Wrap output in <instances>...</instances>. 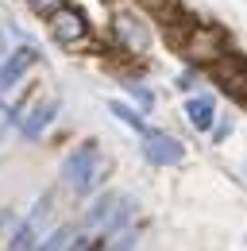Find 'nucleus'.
Returning a JSON list of instances; mask_svg holds the SVG:
<instances>
[{"instance_id":"f257e3e1","label":"nucleus","mask_w":247,"mask_h":251,"mask_svg":"<svg viewBox=\"0 0 247 251\" xmlns=\"http://www.w3.org/2000/svg\"><path fill=\"white\" fill-rule=\"evenodd\" d=\"M108 174V158L100 155V143L89 139V143H81L74 155L66 158V166H62V186L70 189L74 197H85L93 189L100 186V178Z\"/></svg>"},{"instance_id":"f03ea898","label":"nucleus","mask_w":247,"mask_h":251,"mask_svg":"<svg viewBox=\"0 0 247 251\" xmlns=\"http://www.w3.org/2000/svg\"><path fill=\"white\" fill-rule=\"evenodd\" d=\"M47 27H50V39H54L58 47H66V50H81V47H89V43H93L89 16H85L81 8H74L70 0L47 16Z\"/></svg>"},{"instance_id":"7ed1b4c3","label":"nucleus","mask_w":247,"mask_h":251,"mask_svg":"<svg viewBox=\"0 0 247 251\" xmlns=\"http://www.w3.org/2000/svg\"><path fill=\"white\" fill-rule=\"evenodd\" d=\"M228 50V35H224V27H216V24H201L197 20V27L185 35V43L178 47V54H182L189 66H205L213 62V58H220Z\"/></svg>"},{"instance_id":"20e7f679","label":"nucleus","mask_w":247,"mask_h":251,"mask_svg":"<svg viewBox=\"0 0 247 251\" xmlns=\"http://www.w3.org/2000/svg\"><path fill=\"white\" fill-rule=\"evenodd\" d=\"M112 47L127 50L131 58L147 54V47H151V27H147V20L135 16V12H127V8H116V12H112Z\"/></svg>"},{"instance_id":"39448f33","label":"nucleus","mask_w":247,"mask_h":251,"mask_svg":"<svg viewBox=\"0 0 247 251\" xmlns=\"http://www.w3.org/2000/svg\"><path fill=\"white\" fill-rule=\"evenodd\" d=\"M205 70H209V77L220 85V93H228L232 100H240V97L247 93V58H244V54L224 50V54L213 58Z\"/></svg>"},{"instance_id":"423d86ee","label":"nucleus","mask_w":247,"mask_h":251,"mask_svg":"<svg viewBox=\"0 0 247 251\" xmlns=\"http://www.w3.org/2000/svg\"><path fill=\"white\" fill-rule=\"evenodd\" d=\"M143 135V158L151 162V166H178L185 158V147L182 139H174L170 131H139Z\"/></svg>"},{"instance_id":"0eeeda50","label":"nucleus","mask_w":247,"mask_h":251,"mask_svg":"<svg viewBox=\"0 0 247 251\" xmlns=\"http://www.w3.org/2000/svg\"><path fill=\"white\" fill-rule=\"evenodd\" d=\"M35 62H39V50H35V47H16V50L0 62V97L8 93V89H16Z\"/></svg>"},{"instance_id":"6e6552de","label":"nucleus","mask_w":247,"mask_h":251,"mask_svg":"<svg viewBox=\"0 0 247 251\" xmlns=\"http://www.w3.org/2000/svg\"><path fill=\"white\" fill-rule=\"evenodd\" d=\"M50 201H54V193H43V197L35 201V209H31V217L24 220V224H20L16 232H12V240H8V248H35V244L43 240V228H39V224H43V217L50 213Z\"/></svg>"},{"instance_id":"1a4fd4ad","label":"nucleus","mask_w":247,"mask_h":251,"mask_svg":"<svg viewBox=\"0 0 247 251\" xmlns=\"http://www.w3.org/2000/svg\"><path fill=\"white\" fill-rule=\"evenodd\" d=\"M54 116H58V97L35 100L27 116H20V120H16V124H20V135H24V139H39V135H43L47 127L54 124Z\"/></svg>"},{"instance_id":"9d476101","label":"nucleus","mask_w":247,"mask_h":251,"mask_svg":"<svg viewBox=\"0 0 247 251\" xmlns=\"http://www.w3.org/2000/svg\"><path fill=\"white\" fill-rule=\"evenodd\" d=\"M185 120L197 127V131H209L213 127V120H216V104H213V97H189L185 100Z\"/></svg>"},{"instance_id":"9b49d317","label":"nucleus","mask_w":247,"mask_h":251,"mask_svg":"<svg viewBox=\"0 0 247 251\" xmlns=\"http://www.w3.org/2000/svg\"><path fill=\"white\" fill-rule=\"evenodd\" d=\"M108 112L120 120V124H127V127H135V131H147V124H143V116L131 108V104H120V100H108Z\"/></svg>"},{"instance_id":"f8f14e48","label":"nucleus","mask_w":247,"mask_h":251,"mask_svg":"<svg viewBox=\"0 0 247 251\" xmlns=\"http://www.w3.org/2000/svg\"><path fill=\"white\" fill-rule=\"evenodd\" d=\"M127 93L135 97V100H139V104H143V108H151V104H154V97L147 93V85H143V81H135V77H131V81H127Z\"/></svg>"},{"instance_id":"ddd939ff","label":"nucleus","mask_w":247,"mask_h":251,"mask_svg":"<svg viewBox=\"0 0 247 251\" xmlns=\"http://www.w3.org/2000/svg\"><path fill=\"white\" fill-rule=\"evenodd\" d=\"M213 124H216V120H213ZM232 127H236V120H232V116H224L216 127H209V131H213V143H224V139L232 135Z\"/></svg>"},{"instance_id":"4468645a","label":"nucleus","mask_w":247,"mask_h":251,"mask_svg":"<svg viewBox=\"0 0 247 251\" xmlns=\"http://www.w3.org/2000/svg\"><path fill=\"white\" fill-rule=\"evenodd\" d=\"M27 4H31V12H35V16H43V20H47L54 8H62V4H66V0H27Z\"/></svg>"},{"instance_id":"2eb2a0df","label":"nucleus","mask_w":247,"mask_h":251,"mask_svg":"<svg viewBox=\"0 0 247 251\" xmlns=\"http://www.w3.org/2000/svg\"><path fill=\"white\" fill-rule=\"evenodd\" d=\"M70 236H74L70 228H58L50 240H39V244H43V248H70Z\"/></svg>"},{"instance_id":"dca6fc26","label":"nucleus","mask_w":247,"mask_h":251,"mask_svg":"<svg viewBox=\"0 0 247 251\" xmlns=\"http://www.w3.org/2000/svg\"><path fill=\"white\" fill-rule=\"evenodd\" d=\"M116 232H120V228H116ZM131 244H139V236H135V232H131V228H124L120 236H116V240H112V248H131Z\"/></svg>"},{"instance_id":"f3484780","label":"nucleus","mask_w":247,"mask_h":251,"mask_svg":"<svg viewBox=\"0 0 247 251\" xmlns=\"http://www.w3.org/2000/svg\"><path fill=\"white\" fill-rule=\"evenodd\" d=\"M178 89H185V93L193 89V74H182V77H178Z\"/></svg>"},{"instance_id":"a211bd4d","label":"nucleus","mask_w":247,"mask_h":251,"mask_svg":"<svg viewBox=\"0 0 247 251\" xmlns=\"http://www.w3.org/2000/svg\"><path fill=\"white\" fill-rule=\"evenodd\" d=\"M4 220H8V213H4V209H0V228H4Z\"/></svg>"},{"instance_id":"6ab92c4d","label":"nucleus","mask_w":247,"mask_h":251,"mask_svg":"<svg viewBox=\"0 0 247 251\" xmlns=\"http://www.w3.org/2000/svg\"><path fill=\"white\" fill-rule=\"evenodd\" d=\"M240 104H244V108H247V93H244V97H240Z\"/></svg>"}]
</instances>
